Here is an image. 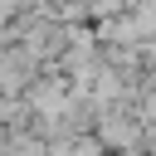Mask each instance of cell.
Segmentation results:
<instances>
[{"instance_id": "obj_1", "label": "cell", "mask_w": 156, "mask_h": 156, "mask_svg": "<svg viewBox=\"0 0 156 156\" xmlns=\"http://www.w3.org/2000/svg\"><path fill=\"white\" fill-rule=\"evenodd\" d=\"M98 141H102V151L112 156H146V127H141V117L127 107V102H107V107H98V117H93V127H88Z\"/></svg>"}, {"instance_id": "obj_2", "label": "cell", "mask_w": 156, "mask_h": 156, "mask_svg": "<svg viewBox=\"0 0 156 156\" xmlns=\"http://www.w3.org/2000/svg\"><path fill=\"white\" fill-rule=\"evenodd\" d=\"M83 10H88V20H112L127 10V0H83Z\"/></svg>"}]
</instances>
